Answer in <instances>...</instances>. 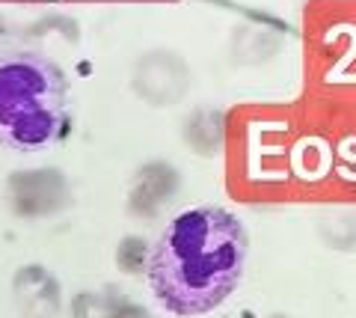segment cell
Wrapping results in <instances>:
<instances>
[{
	"label": "cell",
	"mask_w": 356,
	"mask_h": 318,
	"mask_svg": "<svg viewBox=\"0 0 356 318\" xmlns=\"http://www.w3.org/2000/svg\"><path fill=\"white\" fill-rule=\"evenodd\" d=\"M6 200L13 214L24 221H42L72 205V188L69 179L54 167L18 170L6 179Z\"/></svg>",
	"instance_id": "3957f363"
},
{
	"label": "cell",
	"mask_w": 356,
	"mask_h": 318,
	"mask_svg": "<svg viewBox=\"0 0 356 318\" xmlns=\"http://www.w3.org/2000/svg\"><path fill=\"white\" fill-rule=\"evenodd\" d=\"M149 262H152V247L143 235H125L116 244V268L128 273V277L149 273Z\"/></svg>",
	"instance_id": "30bf717a"
},
{
	"label": "cell",
	"mask_w": 356,
	"mask_h": 318,
	"mask_svg": "<svg viewBox=\"0 0 356 318\" xmlns=\"http://www.w3.org/2000/svg\"><path fill=\"white\" fill-rule=\"evenodd\" d=\"M318 235L330 250L353 253L356 250V205L330 208V212L318 221Z\"/></svg>",
	"instance_id": "ba28073f"
},
{
	"label": "cell",
	"mask_w": 356,
	"mask_h": 318,
	"mask_svg": "<svg viewBox=\"0 0 356 318\" xmlns=\"http://www.w3.org/2000/svg\"><path fill=\"white\" fill-rule=\"evenodd\" d=\"M122 294L119 292H77L72 298L69 312L72 318H116L119 306H122Z\"/></svg>",
	"instance_id": "9c48e42d"
},
{
	"label": "cell",
	"mask_w": 356,
	"mask_h": 318,
	"mask_svg": "<svg viewBox=\"0 0 356 318\" xmlns=\"http://www.w3.org/2000/svg\"><path fill=\"white\" fill-rule=\"evenodd\" d=\"M116 318H154V315L146 310V306H140V303H131V301H122V306H119Z\"/></svg>",
	"instance_id": "8fae6325"
},
{
	"label": "cell",
	"mask_w": 356,
	"mask_h": 318,
	"mask_svg": "<svg viewBox=\"0 0 356 318\" xmlns=\"http://www.w3.org/2000/svg\"><path fill=\"white\" fill-rule=\"evenodd\" d=\"M72 128L69 81L57 63L33 51L0 54V143L42 152Z\"/></svg>",
	"instance_id": "7a4b0ae2"
},
{
	"label": "cell",
	"mask_w": 356,
	"mask_h": 318,
	"mask_svg": "<svg viewBox=\"0 0 356 318\" xmlns=\"http://www.w3.org/2000/svg\"><path fill=\"white\" fill-rule=\"evenodd\" d=\"M181 137L193 155L217 158L222 143H226V113L217 107H196L184 116Z\"/></svg>",
	"instance_id": "52a82bcc"
},
{
	"label": "cell",
	"mask_w": 356,
	"mask_h": 318,
	"mask_svg": "<svg viewBox=\"0 0 356 318\" xmlns=\"http://www.w3.org/2000/svg\"><path fill=\"white\" fill-rule=\"evenodd\" d=\"M181 191V173L166 161H149L134 173L128 184V214L140 221L158 217Z\"/></svg>",
	"instance_id": "5b68a950"
},
{
	"label": "cell",
	"mask_w": 356,
	"mask_h": 318,
	"mask_svg": "<svg viewBox=\"0 0 356 318\" xmlns=\"http://www.w3.org/2000/svg\"><path fill=\"white\" fill-rule=\"evenodd\" d=\"M13 294L27 318H54L63 310V286L44 265H21L13 277Z\"/></svg>",
	"instance_id": "8992f818"
},
{
	"label": "cell",
	"mask_w": 356,
	"mask_h": 318,
	"mask_svg": "<svg viewBox=\"0 0 356 318\" xmlns=\"http://www.w3.org/2000/svg\"><path fill=\"white\" fill-rule=\"evenodd\" d=\"M250 253L247 229L220 205L172 217L152 250L149 286L172 315H205L238 289Z\"/></svg>",
	"instance_id": "6da1fadb"
},
{
	"label": "cell",
	"mask_w": 356,
	"mask_h": 318,
	"mask_svg": "<svg viewBox=\"0 0 356 318\" xmlns=\"http://www.w3.org/2000/svg\"><path fill=\"white\" fill-rule=\"evenodd\" d=\"M131 86L146 104L172 107L191 90V69L181 57L170 51H152L137 63Z\"/></svg>",
	"instance_id": "277c9868"
},
{
	"label": "cell",
	"mask_w": 356,
	"mask_h": 318,
	"mask_svg": "<svg viewBox=\"0 0 356 318\" xmlns=\"http://www.w3.org/2000/svg\"><path fill=\"white\" fill-rule=\"evenodd\" d=\"M267 318H291V315H285V312H273V315H267Z\"/></svg>",
	"instance_id": "7c38bea8"
}]
</instances>
